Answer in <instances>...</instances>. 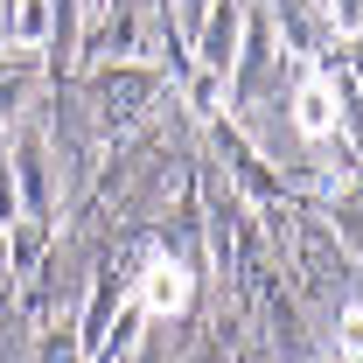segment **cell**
<instances>
[{
	"label": "cell",
	"instance_id": "1",
	"mask_svg": "<svg viewBox=\"0 0 363 363\" xmlns=\"http://www.w3.org/2000/svg\"><path fill=\"white\" fill-rule=\"evenodd\" d=\"M189 294H196V279H189V266H175V259H154V266L140 272V286H133L140 315H182Z\"/></svg>",
	"mask_w": 363,
	"mask_h": 363
},
{
	"label": "cell",
	"instance_id": "2",
	"mask_svg": "<svg viewBox=\"0 0 363 363\" xmlns=\"http://www.w3.org/2000/svg\"><path fill=\"white\" fill-rule=\"evenodd\" d=\"M335 119H342L335 77H301V91H294V126H301L308 140H328V133H335Z\"/></svg>",
	"mask_w": 363,
	"mask_h": 363
},
{
	"label": "cell",
	"instance_id": "3",
	"mask_svg": "<svg viewBox=\"0 0 363 363\" xmlns=\"http://www.w3.org/2000/svg\"><path fill=\"white\" fill-rule=\"evenodd\" d=\"M238 0H217V14H210V28H203V63L210 70H230L238 56Z\"/></svg>",
	"mask_w": 363,
	"mask_h": 363
},
{
	"label": "cell",
	"instance_id": "4",
	"mask_svg": "<svg viewBox=\"0 0 363 363\" xmlns=\"http://www.w3.org/2000/svg\"><path fill=\"white\" fill-rule=\"evenodd\" d=\"M0 28H7V43L35 49L49 28H56V7H49V0H14V14H0Z\"/></svg>",
	"mask_w": 363,
	"mask_h": 363
},
{
	"label": "cell",
	"instance_id": "5",
	"mask_svg": "<svg viewBox=\"0 0 363 363\" xmlns=\"http://www.w3.org/2000/svg\"><path fill=\"white\" fill-rule=\"evenodd\" d=\"M14 224V175H7V161H0V230Z\"/></svg>",
	"mask_w": 363,
	"mask_h": 363
},
{
	"label": "cell",
	"instance_id": "6",
	"mask_svg": "<svg viewBox=\"0 0 363 363\" xmlns=\"http://www.w3.org/2000/svg\"><path fill=\"white\" fill-rule=\"evenodd\" d=\"M328 14H335L342 28H357V0H328Z\"/></svg>",
	"mask_w": 363,
	"mask_h": 363
},
{
	"label": "cell",
	"instance_id": "7",
	"mask_svg": "<svg viewBox=\"0 0 363 363\" xmlns=\"http://www.w3.org/2000/svg\"><path fill=\"white\" fill-rule=\"evenodd\" d=\"M0 259H7V238H0Z\"/></svg>",
	"mask_w": 363,
	"mask_h": 363
}]
</instances>
